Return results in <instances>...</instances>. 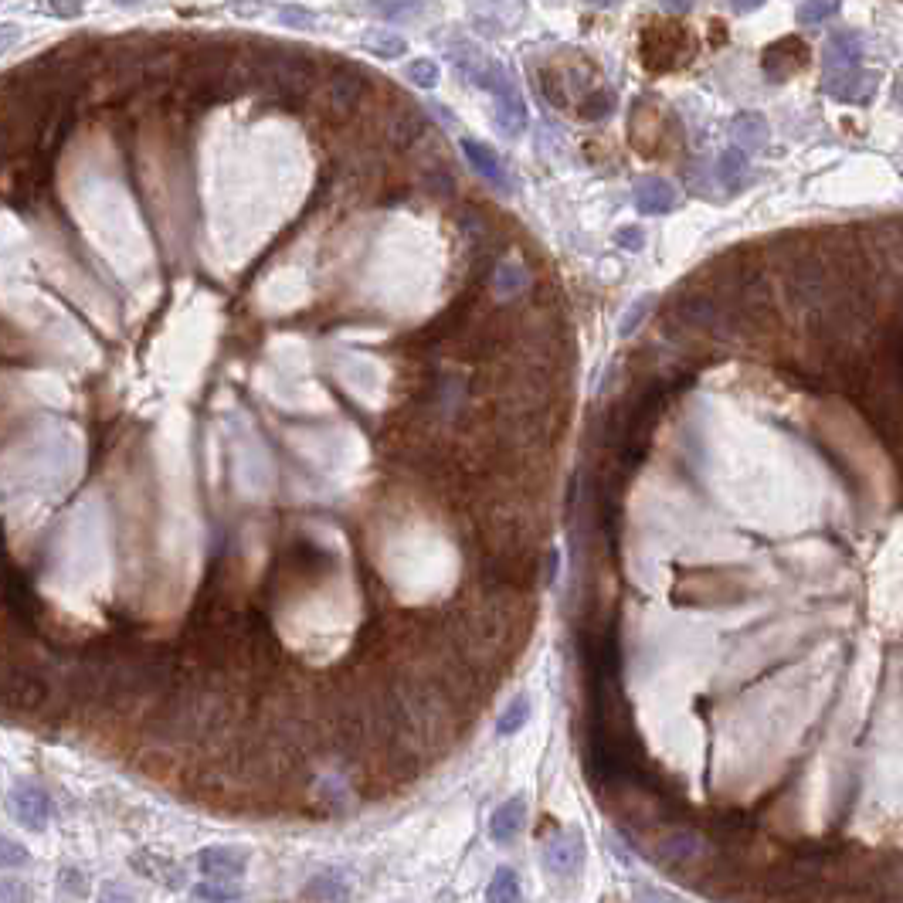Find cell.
<instances>
[{
    "label": "cell",
    "mask_w": 903,
    "mask_h": 903,
    "mask_svg": "<svg viewBox=\"0 0 903 903\" xmlns=\"http://www.w3.org/2000/svg\"><path fill=\"white\" fill-rule=\"evenodd\" d=\"M404 75H408V82L421 85V89H432V85L438 82V65L432 62V58H418V62H411L408 68H404Z\"/></svg>",
    "instance_id": "obj_24"
},
{
    "label": "cell",
    "mask_w": 903,
    "mask_h": 903,
    "mask_svg": "<svg viewBox=\"0 0 903 903\" xmlns=\"http://www.w3.org/2000/svg\"><path fill=\"white\" fill-rule=\"evenodd\" d=\"M462 153H466V160L486 180H493L500 191H510V177H506V167H503V160L496 157V150H489V146L479 140H462Z\"/></svg>",
    "instance_id": "obj_10"
},
{
    "label": "cell",
    "mask_w": 903,
    "mask_h": 903,
    "mask_svg": "<svg viewBox=\"0 0 903 903\" xmlns=\"http://www.w3.org/2000/svg\"><path fill=\"white\" fill-rule=\"evenodd\" d=\"M615 92L612 89H605V85H595V89H588L584 92V96L578 99V109H574V113H578L584 123H601V119H608L615 113Z\"/></svg>",
    "instance_id": "obj_15"
},
{
    "label": "cell",
    "mask_w": 903,
    "mask_h": 903,
    "mask_svg": "<svg viewBox=\"0 0 903 903\" xmlns=\"http://www.w3.org/2000/svg\"><path fill=\"white\" fill-rule=\"evenodd\" d=\"M540 92H544V99L550 102V106L557 109H567L571 106V92H567V79L557 68H544L540 72Z\"/></svg>",
    "instance_id": "obj_19"
},
{
    "label": "cell",
    "mask_w": 903,
    "mask_h": 903,
    "mask_svg": "<svg viewBox=\"0 0 903 903\" xmlns=\"http://www.w3.org/2000/svg\"><path fill=\"white\" fill-rule=\"evenodd\" d=\"M557 578V550H550L547 554V581Z\"/></svg>",
    "instance_id": "obj_34"
},
{
    "label": "cell",
    "mask_w": 903,
    "mask_h": 903,
    "mask_svg": "<svg viewBox=\"0 0 903 903\" xmlns=\"http://www.w3.org/2000/svg\"><path fill=\"white\" fill-rule=\"evenodd\" d=\"M28 863V849L21 846V842L0 836V870H17V866Z\"/></svg>",
    "instance_id": "obj_26"
},
{
    "label": "cell",
    "mask_w": 903,
    "mask_h": 903,
    "mask_svg": "<svg viewBox=\"0 0 903 903\" xmlns=\"http://www.w3.org/2000/svg\"><path fill=\"white\" fill-rule=\"evenodd\" d=\"M615 242L622 245V248H629V252H639V248L645 245V235H642L639 228L625 225V228H618V231H615Z\"/></svg>",
    "instance_id": "obj_30"
},
{
    "label": "cell",
    "mask_w": 903,
    "mask_h": 903,
    "mask_svg": "<svg viewBox=\"0 0 903 903\" xmlns=\"http://www.w3.org/2000/svg\"><path fill=\"white\" fill-rule=\"evenodd\" d=\"M744 174H747V157L741 150H727L717 163V177L724 180L727 187H741Z\"/></svg>",
    "instance_id": "obj_23"
},
{
    "label": "cell",
    "mask_w": 903,
    "mask_h": 903,
    "mask_svg": "<svg viewBox=\"0 0 903 903\" xmlns=\"http://www.w3.org/2000/svg\"><path fill=\"white\" fill-rule=\"evenodd\" d=\"M825 92L836 96L839 102H866L876 92V79L859 72V68H842V72H829Z\"/></svg>",
    "instance_id": "obj_6"
},
{
    "label": "cell",
    "mask_w": 903,
    "mask_h": 903,
    "mask_svg": "<svg viewBox=\"0 0 903 903\" xmlns=\"http://www.w3.org/2000/svg\"><path fill=\"white\" fill-rule=\"evenodd\" d=\"M7 808H11V815L21 825H28V829H45L48 825V815H51V802L48 795L41 788L34 785H21L11 791V798H7Z\"/></svg>",
    "instance_id": "obj_4"
},
{
    "label": "cell",
    "mask_w": 903,
    "mask_h": 903,
    "mask_svg": "<svg viewBox=\"0 0 903 903\" xmlns=\"http://www.w3.org/2000/svg\"><path fill=\"white\" fill-rule=\"evenodd\" d=\"M662 4H666L669 11H690V7H693V0H662Z\"/></svg>",
    "instance_id": "obj_35"
},
{
    "label": "cell",
    "mask_w": 903,
    "mask_h": 903,
    "mask_svg": "<svg viewBox=\"0 0 903 903\" xmlns=\"http://www.w3.org/2000/svg\"><path fill=\"white\" fill-rule=\"evenodd\" d=\"M527 720H530V696L520 693V696H513V703L503 710V717L496 720V734H500V737L520 734V730L527 727Z\"/></svg>",
    "instance_id": "obj_16"
},
{
    "label": "cell",
    "mask_w": 903,
    "mask_h": 903,
    "mask_svg": "<svg viewBox=\"0 0 903 903\" xmlns=\"http://www.w3.org/2000/svg\"><path fill=\"white\" fill-rule=\"evenodd\" d=\"M428 0H371V14H377L381 21H408L425 11Z\"/></svg>",
    "instance_id": "obj_17"
},
{
    "label": "cell",
    "mask_w": 903,
    "mask_h": 903,
    "mask_svg": "<svg viewBox=\"0 0 903 903\" xmlns=\"http://www.w3.org/2000/svg\"><path fill=\"white\" fill-rule=\"evenodd\" d=\"M591 4H598V7H612V4H618V0H591Z\"/></svg>",
    "instance_id": "obj_37"
},
{
    "label": "cell",
    "mask_w": 903,
    "mask_h": 903,
    "mask_svg": "<svg viewBox=\"0 0 903 903\" xmlns=\"http://www.w3.org/2000/svg\"><path fill=\"white\" fill-rule=\"evenodd\" d=\"M197 866H201V873L208 876V880H235V876L245 873L248 853L238 846H211L201 853Z\"/></svg>",
    "instance_id": "obj_5"
},
{
    "label": "cell",
    "mask_w": 903,
    "mask_h": 903,
    "mask_svg": "<svg viewBox=\"0 0 903 903\" xmlns=\"http://www.w3.org/2000/svg\"><path fill=\"white\" fill-rule=\"evenodd\" d=\"M805 65H808V45L802 38H795V34L771 41V45L764 48V55H761V68H764V75H768L771 82H785L795 72H802Z\"/></svg>",
    "instance_id": "obj_3"
},
{
    "label": "cell",
    "mask_w": 903,
    "mask_h": 903,
    "mask_svg": "<svg viewBox=\"0 0 903 903\" xmlns=\"http://www.w3.org/2000/svg\"><path fill=\"white\" fill-rule=\"evenodd\" d=\"M629 133H632V143H635V150H639V153H645V157L659 153L656 150L659 140H662L659 109H639V113L632 116V123H629Z\"/></svg>",
    "instance_id": "obj_14"
},
{
    "label": "cell",
    "mask_w": 903,
    "mask_h": 903,
    "mask_svg": "<svg viewBox=\"0 0 903 903\" xmlns=\"http://www.w3.org/2000/svg\"><path fill=\"white\" fill-rule=\"evenodd\" d=\"M839 0H802L798 4V24H822V21H832V17L839 14Z\"/></svg>",
    "instance_id": "obj_22"
},
{
    "label": "cell",
    "mask_w": 903,
    "mask_h": 903,
    "mask_svg": "<svg viewBox=\"0 0 903 903\" xmlns=\"http://www.w3.org/2000/svg\"><path fill=\"white\" fill-rule=\"evenodd\" d=\"M364 75L357 72V68H343V72L333 75L330 82H326V99H330V106L337 109V113H347V109L357 106V99L364 96Z\"/></svg>",
    "instance_id": "obj_12"
},
{
    "label": "cell",
    "mask_w": 903,
    "mask_h": 903,
    "mask_svg": "<svg viewBox=\"0 0 903 903\" xmlns=\"http://www.w3.org/2000/svg\"><path fill=\"white\" fill-rule=\"evenodd\" d=\"M520 893H523L520 876H516L510 866H500L486 887V900H520Z\"/></svg>",
    "instance_id": "obj_20"
},
{
    "label": "cell",
    "mask_w": 903,
    "mask_h": 903,
    "mask_svg": "<svg viewBox=\"0 0 903 903\" xmlns=\"http://www.w3.org/2000/svg\"><path fill=\"white\" fill-rule=\"evenodd\" d=\"M48 693V676L34 666H17L0 676V707L11 713H38L45 707Z\"/></svg>",
    "instance_id": "obj_2"
},
{
    "label": "cell",
    "mask_w": 903,
    "mask_h": 903,
    "mask_svg": "<svg viewBox=\"0 0 903 903\" xmlns=\"http://www.w3.org/2000/svg\"><path fill=\"white\" fill-rule=\"evenodd\" d=\"M364 48L381 58H401L404 51H408V41L394 31H371V34H364Z\"/></svg>",
    "instance_id": "obj_18"
},
{
    "label": "cell",
    "mask_w": 903,
    "mask_h": 903,
    "mask_svg": "<svg viewBox=\"0 0 903 903\" xmlns=\"http://www.w3.org/2000/svg\"><path fill=\"white\" fill-rule=\"evenodd\" d=\"M523 822H527V798L513 795L493 812V819H489V836H493V842L506 846V842H513L523 832Z\"/></svg>",
    "instance_id": "obj_7"
},
{
    "label": "cell",
    "mask_w": 903,
    "mask_h": 903,
    "mask_svg": "<svg viewBox=\"0 0 903 903\" xmlns=\"http://www.w3.org/2000/svg\"><path fill=\"white\" fill-rule=\"evenodd\" d=\"M635 208H639L642 214H666L676 208V191L669 180H659V177H649L642 180L639 187H635Z\"/></svg>",
    "instance_id": "obj_13"
},
{
    "label": "cell",
    "mask_w": 903,
    "mask_h": 903,
    "mask_svg": "<svg viewBox=\"0 0 903 903\" xmlns=\"http://www.w3.org/2000/svg\"><path fill=\"white\" fill-rule=\"evenodd\" d=\"M581 853H584V839L581 836H557V839L547 842L544 866L554 876H574L581 870Z\"/></svg>",
    "instance_id": "obj_8"
},
{
    "label": "cell",
    "mask_w": 903,
    "mask_h": 903,
    "mask_svg": "<svg viewBox=\"0 0 903 903\" xmlns=\"http://www.w3.org/2000/svg\"><path fill=\"white\" fill-rule=\"evenodd\" d=\"M639 62L645 72L666 75L693 62V34L679 21H645L639 31Z\"/></svg>",
    "instance_id": "obj_1"
},
{
    "label": "cell",
    "mask_w": 903,
    "mask_h": 903,
    "mask_svg": "<svg viewBox=\"0 0 903 903\" xmlns=\"http://www.w3.org/2000/svg\"><path fill=\"white\" fill-rule=\"evenodd\" d=\"M17 41H21V28H17V24H11V21L0 24V55H7V51H11Z\"/></svg>",
    "instance_id": "obj_32"
},
{
    "label": "cell",
    "mask_w": 903,
    "mask_h": 903,
    "mask_svg": "<svg viewBox=\"0 0 903 903\" xmlns=\"http://www.w3.org/2000/svg\"><path fill=\"white\" fill-rule=\"evenodd\" d=\"M897 99L903 102V75H900V89H897Z\"/></svg>",
    "instance_id": "obj_39"
},
{
    "label": "cell",
    "mask_w": 903,
    "mask_h": 903,
    "mask_svg": "<svg viewBox=\"0 0 903 903\" xmlns=\"http://www.w3.org/2000/svg\"><path fill=\"white\" fill-rule=\"evenodd\" d=\"M652 303H656V299L645 296V299H639V303H635V306L629 309V313H625V320L618 323V333H622L625 340H632V333L639 330L642 320H645V316H649V306H652Z\"/></svg>",
    "instance_id": "obj_25"
},
{
    "label": "cell",
    "mask_w": 903,
    "mask_h": 903,
    "mask_svg": "<svg viewBox=\"0 0 903 903\" xmlns=\"http://www.w3.org/2000/svg\"><path fill=\"white\" fill-rule=\"evenodd\" d=\"M734 133H737V140H741V146H761L768 140V123L754 113H741L734 119Z\"/></svg>",
    "instance_id": "obj_21"
},
{
    "label": "cell",
    "mask_w": 903,
    "mask_h": 903,
    "mask_svg": "<svg viewBox=\"0 0 903 903\" xmlns=\"http://www.w3.org/2000/svg\"><path fill=\"white\" fill-rule=\"evenodd\" d=\"M279 17H282V24H289V28H313L316 24V14L303 11V7H286Z\"/></svg>",
    "instance_id": "obj_29"
},
{
    "label": "cell",
    "mask_w": 903,
    "mask_h": 903,
    "mask_svg": "<svg viewBox=\"0 0 903 903\" xmlns=\"http://www.w3.org/2000/svg\"><path fill=\"white\" fill-rule=\"evenodd\" d=\"M863 58V34L859 31H836L825 48V68L829 72H842V68H859Z\"/></svg>",
    "instance_id": "obj_9"
},
{
    "label": "cell",
    "mask_w": 903,
    "mask_h": 903,
    "mask_svg": "<svg viewBox=\"0 0 903 903\" xmlns=\"http://www.w3.org/2000/svg\"><path fill=\"white\" fill-rule=\"evenodd\" d=\"M761 4L764 0H730V7H734L737 14H751V11H758Z\"/></svg>",
    "instance_id": "obj_33"
},
{
    "label": "cell",
    "mask_w": 903,
    "mask_h": 903,
    "mask_svg": "<svg viewBox=\"0 0 903 903\" xmlns=\"http://www.w3.org/2000/svg\"><path fill=\"white\" fill-rule=\"evenodd\" d=\"M656 853V859H662V863H690V859L703 853V842L693 829H676L656 842Z\"/></svg>",
    "instance_id": "obj_11"
},
{
    "label": "cell",
    "mask_w": 903,
    "mask_h": 903,
    "mask_svg": "<svg viewBox=\"0 0 903 903\" xmlns=\"http://www.w3.org/2000/svg\"><path fill=\"white\" fill-rule=\"evenodd\" d=\"M45 7L62 21H72V17L82 14V0H45Z\"/></svg>",
    "instance_id": "obj_28"
},
{
    "label": "cell",
    "mask_w": 903,
    "mask_h": 903,
    "mask_svg": "<svg viewBox=\"0 0 903 903\" xmlns=\"http://www.w3.org/2000/svg\"><path fill=\"white\" fill-rule=\"evenodd\" d=\"M4 897H28V890H4V887H0V900H4Z\"/></svg>",
    "instance_id": "obj_36"
},
{
    "label": "cell",
    "mask_w": 903,
    "mask_h": 903,
    "mask_svg": "<svg viewBox=\"0 0 903 903\" xmlns=\"http://www.w3.org/2000/svg\"><path fill=\"white\" fill-rule=\"evenodd\" d=\"M116 4H123V7H129V4H140V0H116Z\"/></svg>",
    "instance_id": "obj_38"
},
{
    "label": "cell",
    "mask_w": 903,
    "mask_h": 903,
    "mask_svg": "<svg viewBox=\"0 0 903 903\" xmlns=\"http://www.w3.org/2000/svg\"><path fill=\"white\" fill-rule=\"evenodd\" d=\"M520 279H523V269H520V265H503V269H500V289H503V292L520 289V286H523Z\"/></svg>",
    "instance_id": "obj_31"
},
{
    "label": "cell",
    "mask_w": 903,
    "mask_h": 903,
    "mask_svg": "<svg viewBox=\"0 0 903 903\" xmlns=\"http://www.w3.org/2000/svg\"><path fill=\"white\" fill-rule=\"evenodd\" d=\"M194 897H197V900H242V893L218 887V880H214V883H197V887H194Z\"/></svg>",
    "instance_id": "obj_27"
}]
</instances>
